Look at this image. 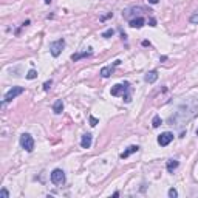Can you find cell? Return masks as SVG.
Listing matches in <instances>:
<instances>
[{
	"label": "cell",
	"instance_id": "20",
	"mask_svg": "<svg viewBox=\"0 0 198 198\" xmlns=\"http://www.w3.org/2000/svg\"><path fill=\"white\" fill-rule=\"evenodd\" d=\"M0 197H2V198H9V192L6 189H2V190H0Z\"/></svg>",
	"mask_w": 198,
	"mask_h": 198
},
{
	"label": "cell",
	"instance_id": "8",
	"mask_svg": "<svg viewBox=\"0 0 198 198\" xmlns=\"http://www.w3.org/2000/svg\"><path fill=\"white\" fill-rule=\"evenodd\" d=\"M91 142H93V136L91 133H85L81 139V147L82 149H90L91 147Z\"/></svg>",
	"mask_w": 198,
	"mask_h": 198
},
{
	"label": "cell",
	"instance_id": "6",
	"mask_svg": "<svg viewBox=\"0 0 198 198\" xmlns=\"http://www.w3.org/2000/svg\"><path fill=\"white\" fill-rule=\"evenodd\" d=\"M51 183L56 184V186H60V184L65 183V172L62 169H54L51 172Z\"/></svg>",
	"mask_w": 198,
	"mask_h": 198
},
{
	"label": "cell",
	"instance_id": "26",
	"mask_svg": "<svg viewBox=\"0 0 198 198\" xmlns=\"http://www.w3.org/2000/svg\"><path fill=\"white\" fill-rule=\"evenodd\" d=\"M149 2L152 3V5H156V3H158V0H149Z\"/></svg>",
	"mask_w": 198,
	"mask_h": 198
},
{
	"label": "cell",
	"instance_id": "4",
	"mask_svg": "<svg viewBox=\"0 0 198 198\" xmlns=\"http://www.w3.org/2000/svg\"><path fill=\"white\" fill-rule=\"evenodd\" d=\"M20 146H22V149H25L26 152H33V150H34V139H33V136L30 133H23L22 136H20Z\"/></svg>",
	"mask_w": 198,
	"mask_h": 198
},
{
	"label": "cell",
	"instance_id": "19",
	"mask_svg": "<svg viewBox=\"0 0 198 198\" xmlns=\"http://www.w3.org/2000/svg\"><path fill=\"white\" fill-rule=\"evenodd\" d=\"M167 195L170 197V198H176V197H178V192H176V189H169V192H167Z\"/></svg>",
	"mask_w": 198,
	"mask_h": 198
},
{
	"label": "cell",
	"instance_id": "27",
	"mask_svg": "<svg viewBox=\"0 0 198 198\" xmlns=\"http://www.w3.org/2000/svg\"><path fill=\"white\" fill-rule=\"evenodd\" d=\"M45 3H46V5H50V3H51V0H45Z\"/></svg>",
	"mask_w": 198,
	"mask_h": 198
},
{
	"label": "cell",
	"instance_id": "28",
	"mask_svg": "<svg viewBox=\"0 0 198 198\" xmlns=\"http://www.w3.org/2000/svg\"><path fill=\"white\" fill-rule=\"evenodd\" d=\"M197 136H198V130H197Z\"/></svg>",
	"mask_w": 198,
	"mask_h": 198
},
{
	"label": "cell",
	"instance_id": "25",
	"mask_svg": "<svg viewBox=\"0 0 198 198\" xmlns=\"http://www.w3.org/2000/svg\"><path fill=\"white\" fill-rule=\"evenodd\" d=\"M142 46H150V42L149 40H144V42H142Z\"/></svg>",
	"mask_w": 198,
	"mask_h": 198
},
{
	"label": "cell",
	"instance_id": "18",
	"mask_svg": "<svg viewBox=\"0 0 198 198\" xmlns=\"http://www.w3.org/2000/svg\"><path fill=\"white\" fill-rule=\"evenodd\" d=\"M113 34H115V31L110 28V30H107V31H104V33H102V37H105V39H108V37H112L113 36Z\"/></svg>",
	"mask_w": 198,
	"mask_h": 198
},
{
	"label": "cell",
	"instance_id": "2",
	"mask_svg": "<svg viewBox=\"0 0 198 198\" xmlns=\"http://www.w3.org/2000/svg\"><path fill=\"white\" fill-rule=\"evenodd\" d=\"M128 90H130V84L128 82H122V84H116L112 87V96H122L125 102H130V94H128Z\"/></svg>",
	"mask_w": 198,
	"mask_h": 198
},
{
	"label": "cell",
	"instance_id": "17",
	"mask_svg": "<svg viewBox=\"0 0 198 198\" xmlns=\"http://www.w3.org/2000/svg\"><path fill=\"white\" fill-rule=\"evenodd\" d=\"M37 78V71L36 70H30L28 74H26V79H36Z\"/></svg>",
	"mask_w": 198,
	"mask_h": 198
},
{
	"label": "cell",
	"instance_id": "1",
	"mask_svg": "<svg viewBox=\"0 0 198 198\" xmlns=\"http://www.w3.org/2000/svg\"><path fill=\"white\" fill-rule=\"evenodd\" d=\"M198 110V102L197 101H187V102H184V104L178 108V110L175 112L173 116H170L169 118V124L170 125H181L184 124V122H187L190 121L195 116Z\"/></svg>",
	"mask_w": 198,
	"mask_h": 198
},
{
	"label": "cell",
	"instance_id": "7",
	"mask_svg": "<svg viewBox=\"0 0 198 198\" xmlns=\"http://www.w3.org/2000/svg\"><path fill=\"white\" fill-rule=\"evenodd\" d=\"M172 141H173V133H172V132H164V133H161V135L158 136V144H160L161 147L169 146Z\"/></svg>",
	"mask_w": 198,
	"mask_h": 198
},
{
	"label": "cell",
	"instance_id": "11",
	"mask_svg": "<svg viewBox=\"0 0 198 198\" xmlns=\"http://www.w3.org/2000/svg\"><path fill=\"white\" fill-rule=\"evenodd\" d=\"M138 150H139V146H130V147H127V150H124V152L121 153V158L125 160V158H128L132 153H136Z\"/></svg>",
	"mask_w": 198,
	"mask_h": 198
},
{
	"label": "cell",
	"instance_id": "3",
	"mask_svg": "<svg viewBox=\"0 0 198 198\" xmlns=\"http://www.w3.org/2000/svg\"><path fill=\"white\" fill-rule=\"evenodd\" d=\"M64 46H65V40H64V39H57V40H54V42H51V44H50V53H51V56H53V57L60 56V53H62Z\"/></svg>",
	"mask_w": 198,
	"mask_h": 198
},
{
	"label": "cell",
	"instance_id": "9",
	"mask_svg": "<svg viewBox=\"0 0 198 198\" xmlns=\"http://www.w3.org/2000/svg\"><path fill=\"white\" fill-rule=\"evenodd\" d=\"M156 79H158V71H156V70L149 71L146 76H144V81H146L147 84H153V82H156Z\"/></svg>",
	"mask_w": 198,
	"mask_h": 198
},
{
	"label": "cell",
	"instance_id": "12",
	"mask_svg": "<svg viewBox=\"0 0 198 198\" xmlns=\"http://www.w3.org/2000/svg\"><path fill=\"white\" fill-rule=\"evenodd\" d=\"M178 166H180V162L176 161V160H169V161H167V164H166V169H167V172L173 173V170H175V169H178Z\"/></svg>",
	"mask_w": 198,
	"mask_h": 198
},
{
	"label": "cell",
	"instance_id": "24",
	"mask_svg": "<svg viewBox=\"0 0 198 198\" xmlns=\"http://www.w3.org/2000/svg\"><path fill=\"white\" fill-rule=\"evenodd\" d=\"M150 26H156V20L155 19H150Z\"/></svg>",
	"mask_w": 198,
	"mask_h": 198
},
{
	"label": "cell",
	"instance_id": "23",
	"mask_svg": "<svg viewBox=\"0 0 198 198\" xmlns=\"http://www.w3.org/2000/svg\"><path fill=\"white\" fill-rule=\"evenodd\" d=\"M98 122H99V121L94 118V116H90V125H91V127H94V125L98 124Z\"/></svg>",
	"mask_w": 198,
	"mask_h": 198
},
{
	"label": "cell",
	"instance_id": "13",
	"mask_svg": "<svg viewBox=\"0 0 198 198\" xmlns=\"http://www.w3.org/2000/svg\"><path fill=\"white\" fill-rule=\"evenodd\" d=\"M62 110H64V102H62V99H57L53 104V112L56 113V115H60V113H62Z\"/></svg>",
	"mask_w": 198,
	"mask_h": 198
},
{
	"label": "cell",
	"instance_id": "15",
	"mask_svg": "<svg viewBox=\"0 0 198 198\" xmlns=\"http://www.w3.org/2000/svg\"><path fill=\"white\" fill-rule=\"evenodd\" d=\"M112 73H113V67H104V68H101V71H99V74L102 78L112 76Z\"/></svg>",
	"mask_w": 198,
	"mask_h": 198
},
{
	"label": "cell",
	"instance_id": "14",
	"mask_svg": "<svg viewBox=\"0 0 198 198\" xmlns=\"http://www.w3.org/2000/svg\"><path fill=\"white\" fill-rule=\"evenodd\" d=\"M144 23H146V20L142 19V17H136V19H132L130 20V26H132V28H141Z\"/></svg>",
	"mask_w": 198,
	"mask_h": 198
},
{
	"label": "cell",
	"instance_id": "22",
	"mask_svg": "<svg viewBox=\"0 0 198 198\" xmlns=\"http://www.w3.org/2000/svg\"><path fill=\"white\" fill-rule=\"evenodd\" d=\"M189 20H190V23H194V25H197V23H198V12H197V14H194V16H192V17H190Z\"/></svg>",
	"mask_w": 198,
	"mask_h": 198
},
{
	"label": "cell",
	"instance_id": "21",
	"mask_svg": "<svg viewBox=\"0 0 198 198\" xmlns=\"http://www.w3.org/2000/svg\"><path fill=\"white\" fill-rule=\"evenodd\" d=\"M51 84H53V81H51V79H50V81H46V82L44 84V90H45V91H48V90H50V87H51Z\"/></svg>",
	"mask_w": 198,
	"mask_h": 198
},
{
	"label": "cell",
	"instance_id": "10",
	"mask_svg": "<svg viewBox=\"0 0 198 198\" xmlns=\"http://www.w3.org/2000/svg\"><path fill=\"white\" fill-rule=\"evenodd\" d=\"M91 54H93L91 51H82V53H74V54H71V60H73V62H78V60L84 59V57H90Z\"/></svg>",
	"mask_w": 198,
	"mask_h": 198
},
{
	"label": "cell",
	"instance_id": "16",
	"mask_svg": "<svg viewBox=\"0 0 198 198\" xmlns=\"http://www.w3.org/2000/svg\"><path fill=\"white\" fill-rule=\"evenodd\" d=\"M162 124V121H161V118H160V116L158 115H156V116H153V119H152V127H160Z\"/></svg>",
	"mask_w": 198,
	"mask_h": 198
},
{
	"label": "cell",
	"instance_id": "5",
	"mask_svg": "<svg viewBox=\"0 0 198 198\" xmlns=\"http://www.w3.org/2000/svg\"><path fill=\"white\" fill-rule=\"evenodd\" d=\"M25 91V88L23 87H19V85H16V87H12L9 91H6V94H5V99H3V104H6V102H11L12 99H16L19 94H22Z\"/></svg>",
	"mask_w": 198,
	"mask_h": 198
}]
</instances>
